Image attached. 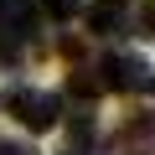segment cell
Wrapping results in <instances>:
<instances>
[{
  "label": "cell",
  "mask_w": 155,
  "mask_h": 155,
  "mask_svg": "<svg viewBox=\"0 0 155 155\" xmlns=\"http://www.w3.org/2000/svg\"><path fill=\"white\" fill-rule=\"evenodd\" d=\"M5 109H11V119H16L21 129H31V134H47V129H57V119H62L57 93H41V88H16V93H5Z\"/></svg>",
  "instance_id": "cell-1"
},
{
  "label": "cell",
  "mask_w": 155,
  "mask_h": 155,
  "mask_svg": "<svg viewBox=\"0 0 155 155\" xmlns=\"http://www.w3.org/2000/svg\"><path fill=\"white\" fill-rule=\"evenodd\" d=\"M98 88H114V93H145L150 88V62L134 57V52H114L104 62V83Z\"/></svg>",
  "instance_id": "cell-2"
},
{
  "label": "cell",
  "mask_w": 155,
  "mask_h": 155,
  "mask_svg": "<svg viewBox=\"0 0 155 155\" xmlns=\"http://www.w3.org/2000/svg\"><path fill=\"white\" fill-rule=\"evenodd\" d=\"M109 145L114 155H155V114H129Z\"/></svg>",
  "instance_id": "cell-3"
},
{
  "label": "cell",
  "mask_w": 155,
  "mask_h": 155,
  "mask_svg": "<svg viewBox=\"0 0 155 155\" xmlns=\"http://www.w3.org/2000/svg\"><path fill=\"white\" fill-rule=\"evenodd\" d=\"M124 26H129V16H124L119 0H98V5L88 11V31H93V36H114V31H124Z\"/></svg>",
  "instance_id": "cell-4"
},
{
  "label": "cell",
  "mask_w": 155,
  "mask_h": 155,
  "mask_svg": "<svg viewBox=\"0 0 155 155\" xmlns=\"http://www.w3.org/2000/svg\"><path fill=\"white\" fill-rule=\"evenodd\" d=\"M67 93H78L83 104H93V98H98L104 88H98V78H93L88 67H72V72H67Z\"/></svg>",
  "instance_id": "cell-5"
},
{
  "label": "cell",
  "mask_w": 155,
  "mask_h": 155,
  "mask_svg": "<svg viewBox=\"0 0 155 155\" xmlns=\"http://www.w3.org/2000/svg\"><path fill=\"white\" fill-rule=\"evenodd\" d=\"M78 5H83V0H47V11H52V16H72Z\"/></svg>",
  "instance_id": "cell-6"
},
{
  "label": "cell",
  "mask_w": 155,
  "mask_h": 155,
  "mask_svg": "<svg viewBox=\"0 0 155 155\" xmlns=\"http://www.w3.org/2000/svg\"><path fill=\"white\" fill-rule=\"evenodd\" d=\"M0 155H36L31 145H16V140H0Z\"/></svg>",
  "instance_id": "cell-7"
},
{
  "label": "cell",
  "mask_w": 155,
  "mask_h": 155,
  "mask_svg": "<svg viewBox=\"0 0 155 155\" xmlns=\"http://www.w3.org/2000/svg\"><path fill=\"white\" fill-rule=\"evenodd\" d=\"M67 155H83V150H67Z\"/></svg>",
  "instance_id": "cell-8"
}]
</instances>
